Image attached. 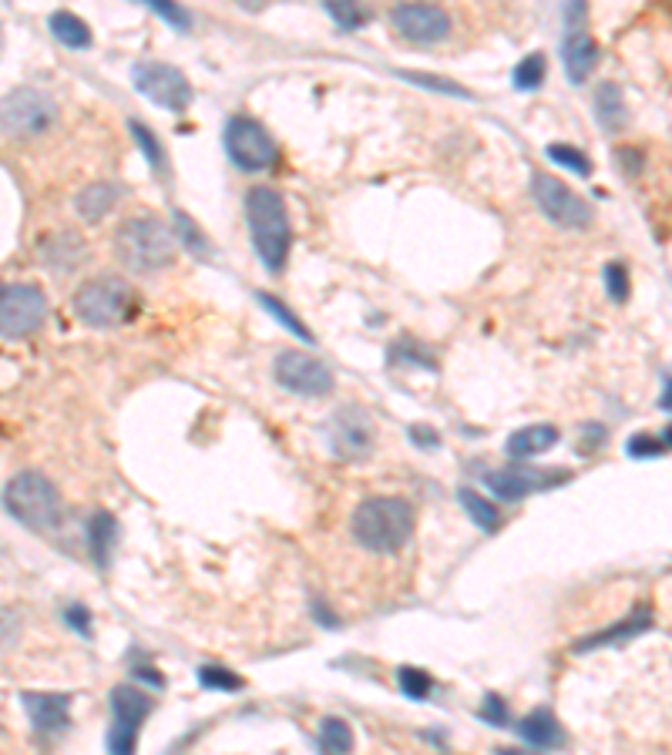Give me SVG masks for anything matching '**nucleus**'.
I'll return each instance as SVG.
<instances>
[{"label": "nucleus", "mask_w": 672, "mask_h": 755, "mask_svg": "<svg viewBox=\"0 0 672 755\" xmlns=\"http://www.w3.org/2000/svg\"><path fill=\"white\" fill-rule=\"evenodd\" d=\"M414 527H417L414 504L407 497H397V494L367 497V500L357 504V510L350 517L354 540L370 554L404 550L414 537Z\"/></svg>", "instance_id": "1"}, {"label": "nucleus", "mask_w": 672, "mask_h": 755, "mask_svg": "<svg viewBox=\"0 0 672 755\" xmlns=\"http://www.w3.org/2000/svg\"><path fill=\"white\" fill-rule=\"evenodd\" d=\"M246 222H249L253 252L259 256L266 272L279 276L289 259V246H293V226H289V209H286L283 192H276L273 185L249 188Z\"/></svg>", "instance_id": "2"}, {"label": "nucleus", "mask_w": 672, "mask_h": 755, "mask_svg": "<svg viewBox=\"0 0 672 755\" xmlns=\"http://www.w3.org/2000/svg\"><path fill=\"white\" fill-rule=\"evenodd\" d=\"M176 236L155 216H131L115 232V256L135 276H151L176 262Z\"/></svg>", "instance_id": "3"}, {"label": "nucleus", "mask_w": 672, "mask_h": 755, "mask_svg": "<svg viewBox=\"0 0 672 755\" xmlns=\"http://www.w3.org/2000/svg\"><path fill=\"white\" fill-rule=\"evenodd\" d=\"M71 309L91 329H118L135 312V289L121 276H95L75 289Z\"/></svg>", "instance_id": "4"}, {"label": "nucleus", "mask_w": 672, "mask_h": 755, "mask_svg": "<svg viewBox=\"0 0 672 755\" xmlns=\"http://www.w3.org/2000/svg\"><path fill=\"white\" fill-rule=\"evenodd\" d=\"M4 507L14 520L31 530H55L65 517L61 490L41 470H21L4 487Z\"/></svg>", "instance_id": "5"}, {"label": "nucleus", "mask_w": 672, "mask_h": 755, "mask_svg": "<svg viewBox=\"0 0 672 755\" xmlns=\"http://www.w3.org/2000/svg\"><path fill=\"white\" fill-rule=\"evenodd\" d=\"M48 319V296L34 282H0V339H28Z\"/></svg>", "instance_id": "6"}, {"label": "nucleus", "mask_w": 672, "mask_h": 755, "mask_svg": "<svg viewBox=\"0 0 672 755\" xmlns=\"http://www.w3.org/2000/svg\"><path fill=\"white\" fill-rule=\"evenodd\" d=\"M226 155L239 171H266L279 158V145L269 135V128L249 115H233L226 121Z\"/></svg>", "instance_id": "7"}, {"label": "nucleus", "mask_w": 672, "mask_h": 755, "mask_svg": "<svg viewBox=\"0 0 672 755\" xmlns=\"http://www.w3.org/2000/svg\"><path fill=\"white\" fill-rule=\"evenodd\" d=\"M58 115V105L41 88H14L0 98V135L31 138L41 135Z\"/></svg>", "instance_id": "8"}, {"label": "nucleus", "mask_w": 672, "mask_h": 755, "mask_svg": "<svg viewBox=\"0 0 672 755\" xmlns=\"http://www.w3.org/2000/svg\"><path fill=\"white\" fill-rule=\"evenodd\" d=\"M528 192H532L535 206L542 209V216L549 222L562 226V229H589L592 219H595L592 206L579 192H572L562 178H555L549 171H532V188H528Z\"/></svg>", "instance_id": "9"}, {"label": "nucleus", "mask_w": 672, "mask_h": 755, "mask_svg": "<svg viewBox=\"0 0 672 755\" xmlns=\"http://www.w3.org/2000/svg\"><path fill=\"white\" fill-rule=\"evenodd\" d=\"M155 702L148 692L135 685H115L111 688V728H108V755H135L138 732L145 718L151 715Z\"/></svg>", "instance_id": "10"}, {"label": "nucleus", "mask_w": 672, "mask_h": 755, "mask_svg": "<svg viewBox=\"0 0 672 755\" xmlns=\"http://www.w3.org/2000/svg\"><path fill=\"white\" fill-rule=\"evenodd\" d=\"M131 85L141 98L158 105L161 111H176L182 115L192 105V85L186 71L176 64H161V61H141L131 68Z\"/></svg>", "instance_id": "11"}, {"label": "nucleus", "mask_w": 672, "mask_h": 755, "mask_svg": "<svg viewBox=\"0 0 672 755\" xmlns=\"http://www.w3.org/2000/svg\"><path fill=\"white\" fill-rule=\"evenodd\" d=\"M273 376L283 390H289L296 397H309V400H319V397L333 394V387H336L333 369L323 359L299 352V349H283L273 359Z\"/></svg>", "instance_id": "12"}, {"label": "nucleus", "mask_w": 672, "mask_h": 755, "mask_svg": "<svg viewBox=\"0 0 672 755\" xmlns=\"http://www.w3.org/2000/svg\"><path fill=\"white\" fill-rule=\"evenodd\" d=\"M326 444L333 450V457H340L347 464H360L370 457L374 450V420L364 407L347 404L340 407L329 424H326Z\"/></svg>", "instance_id": "13"}, {"label": "nucleus", "mask_w": 672, "mask_h": 755, "mask_svg": "<svg viewBox=\"0 0 672 755\" xmlns=\"http://www.w3.org/2000/svg\"><path fill=\"white\" fill-rule=\"evenodd\" d=\"M565 480H572V470H545V467H532V464H522V460L484 474V484L494 490L497 500H522V497L552 490Z\"/></svg>", "instance_id": "14"}, {"label": "nucleus", "mask_w": 672, "mask_h": 755, "mask_svg": "<svg viewBox=\"0 0 672 755\" xmlns=\"http://www.w3.org/2000/svg\"><path fill=\"white\" fill-rule=\"evenodd\" d=\"M391 28L411 44H437L451 34V14L434 4H401L391 11Z\"/></svg>", "instance_id": "15"}, {"label": "nucleus", "mask_w": 672, "mask_h": 755, "mask_svg": "<svg viewBox=\"0 0 672 755\" xmlns=\"http://www.w3.org/2000/svg\"><path fill=\"white\" fill-rule=\"evenodd\" d=\"M24 712L41 738H58L71 728V695L61 692H24Z\"/></svg>", "instance_id": "16"}, {"label": "nucleus", "mask_w": 672, "mask_h": 755, "mask_svg": "<svg viewBox=\"0 0 672 755\" xmlns=\"http://www.w3.org/2000/svg\"><path fill=\"white\" fill-rule=\"evenodd\" d=\"M599 58H602V51L592 41V34L582 31V28H575V24H569L565 38H562V68H565L569 81L572 85L589 81V74L599 68Z\"/></svg>", "instance_id": "17"}, {"label": "nucleus", "mask_w": 672, "mask_h": 755, "mask_svg": "<svg viewBox=\"0 0 672 755\" xmlns=\"http://www.w3.org/2000/svg\"><path fill=\"white\" fill-rule=\"evenodd\" d=\"M518 735H522V742H525V745H532V748H545V752H559V748H565V745H569V732H565V725H562V722H559V715H555L552 708H545V705L532 708V712L518 722Z\"/></svg>", "instance_id": "18"}, {"label": "nucleus", "mask_w": 672, "mask_h": 755, "mask_svg": "<svg viewBox=\"0 0 672 755\" xmlns=\"http://www.w3.org/2000/svg\"><path fill=\"white\" fill-rule=\"evenodd\" d=\"M649 628H652V615H649V608H639L635 615L615 622L612 628H602V632H592L585 638H575L572 642V652L575 655H589V652H599V648H612V645H622V642L639 638Z\"/></svg>", "instance_id": "19"}, {"label": "nucleus", "mask_w": 672, "mask_h": 755, "mask_svg": "<svg viewBox=\"0 0 672 755\" xmlns=\"http://www.w3.org/2000/svg\"><path fill=\"white\" fill-rule=\"evenodd\" d=\"M559 440H562V434H559L555 424H532V427H522V430H515L508 440H504V454H508L512 460L525 464L528 457L549 454Z\"/></svg>", "instance_id": "20"}, {"label": "nucleus", "mask_w": 672, "mask_h": 755, "mask_svg": "<svg viewBox=\"0 0 672 755\" xmlns=\"http://www.w3.org/2000/svg\"><path fill=\"white\" fill-rule=\"evenodd\" d=\"M121 192H125V188L115 185V181H95V185L85 188V192H78L75 209H78V216H81L88 226H98V222L118 206Z\"/></svg>", "instance_id": "21"}, {"label": "nucleus", "mask_w": 672, "mask_h": 755, "mask_svg": "<svg viewBox=\"0 0 672 755\" xmlns=\"http://www.w3.org/2000/svg\"><path fill=\"white\" fill-rule=\"evenodd\" d=\"M88 544H91V557L101 572L111 568V557L118 547V520L108 510H95L88 520Z\"/></svg>", "instance_id": "22"}, {"label": "nucleus", "mask_w": 672, "mask_h": 755, "mask_svg": "<svg viewBox=\"0 0 672 755\" xmlns=\"http://www.w3.org/2000/svg\"><path fill=\"white\" fill-rule=\"evenodd\" d=\"M38 249H41L45 262H51L58 272H65V269H71L85 256V239L78 232H55Z\"/></svg>", "instance_id": "23"}, {"label": "nucleus", "mask_w": 672, "mask_h": 755, "mask_svg": "<svg viewBox=\"0 0 672 755\" xmlns=\"http://www.w3.org/2000/svg\"><path fill=\"white\" fill-rule=\"evenodd\" d=\"M316 742H319V752H323V755H350L354 745H357L350 722L340 718V715H326V718L319 722Z\"/></svg>", "instance_id": "24"}, {"label": "nucleus", "mask_w": 672, "mask_h": 755, "mask_svg": "<svg viewBox=\"0 0 672 755\" xmlns=\"http://www.w3.org/2000/svg\"><path fill=\"white\" fill-rule=\"evenodd\" d=\"M595 111H599V125L605 131H622L625 121H629V108H625V98L619 91V85L605 81L599 91H595Z\"/></svg>", "instance_id": "25"}, {"label": "nucleus", "mask_w": 672, "mask_h": 755, "mask_svg": "<svg viewBox=\"0 0 672 755\" xmlns=\"http://www.w3.org/2000/svg\"><path fill=\"white\" fill-rule=\"evenodd\" d=\"M48 28H51V34H55L65 48H71V51L91 48V31H88V24H85L78 14H71V11H55V14L48 18Z\"/></svg>", "instance_id": "26"}, {"label": "nucleus", "mask_w": 672, "mask_h": 755, "mask_svg": "<svg viewBox=\"0 0 672 755\" xmlns=\"http://www.w3.org/2000/svg\"><path fill=\"white\" fill-rule=\"evenodd\" d=\"M457 500H461V507L467 510V517H471L484 534H494V530L501 527L497 504L487 500L484 494H477V490H471V487H461V490H457Z\"/></svg>", "instance_id": "27"}, {"label": "nucleus", "mask_w": 672, "mask_h": 755, "mask_svg": "<svg viewBox=\"0 0 672 755\" xmlns=\"http://www.w3.org/2000/svg\"><path fill=\"white\" fill-rule=\"evenodd\" d=\"M172 219H176V222H172V226H176V232H172L176 242L186 246L196 259H213V242H209V236L192 222V216H186L182 209H176Z\"/></svg>", "instance_id": "28"}, {"label": "nucleus", "mask_w": 672, "mask_h": 755, "mask_svg": "<svg viewBox=\"0 0 672 755\" xmlns=\"http://www.w3.org/2000/svg\"><path fill=\"white\" fill-rule=\"evenodd\" d=\"M128 131H131L135 145L141 148V155L148 158L151 171H155L158 178H165V175H168V158H165V148H161V141L155 138V131H151L148 125H141L138 118H131V121H128Z\"/></svg>", "instance_id": "29"}, {"label": "nucleus", "mask_w": 672, "mask_h": 755, "mask_svg": "<svg viewBox=\"0 0 672 755\" xmlns=\"http://www.w3.org/2000/svg\"><path fill=\"white\" fill-rule=\"evenodd\" d=\"M545 74H549V58L542 51H532L528 58H522L515 64V88L518 91H538L545 85Z\"/></svg>", "instance_id": "30"}, {"label": "nucleus", "mask_w": 672, "mask_h": 755, "mask_svg": "<svg viewBox=\"0 0 672 755\" xmlns=\"http://www.w3.org/2000/svg\"><path fill=\"white\" fill-rule=\"evenodd\" d=\"M256 299H259V306H263V309H266V312H269L273 319H279V322H283V326H286V329H289V332H293L296 339H303V342H313V332H309V329L303 326V319H299V316H296L293 309H286V306H283V302H279L276 296H269V292H263V289H259V292H256Z\"/></svg>", "instance_id": "31"}, {"label": "nucleus", "mask_w": 672, "mask_h": 755, "mask_svg": "<svg viewBox=\"0 0 672 755\" xmlns=\"http://www.w3.org/2000/svg\"><path fill=\"white\" fill-rule=\"evenodd\" d=\"M196 675H199V685L209 692H243L246 688V678L223 665H199Z\"/></svg>", "instance_id": "32"}, {"label": "nucleus", "mask_w": 672, "mask_h": 755, "mask_svg": "<svg viewBox=\"0 0 672 755\" xmlns=\"http://www.w3.org/2000/svg\"><path fill=\"white\" fill-rule=\"evenodd\" d=\"M625 454H629L632 460H655V457H665V454H669V430H662V437H652V434H635V437H629Z\"/></svg>", "instance_id": "33"}, {"label": "nucleus", "mask_w": 672, "mask_h": 755, "mask_svg": "<svg viewBox=\"0 0 672 755\" xmlns=\"http://www.w3.org/2000/svg\"><path fill=\"white\" fill-rule=\"evenodd\" d=\"M397 685H401V692H404L407 698H414V702H424V698L431 695V688H434L431 675H427L424 668H414V665L397 668Z\"/></svg>", "instance_id": "34"}, {"label": "nucleus", "mask_w": 672, "mask_h": 755, "mask_svg": "<svg viewBox=\"0 0 672 755\" xmlns=\"http://www.w3.org/2000/svg\"><path fill=\"white\" fill-rule=\"evenodd\" d=\"M545 155H549L555 165H562V168H569V171H579L582 178H589V175H592V161H589V155H585V151H579V148H572V145H549V148H545Z\"/></svg>", "instance_id": "35"}, {"label": "nucleus", "mask_w": 672, "mask_h": 755, "mask_svg": "<svg viewBox=\"0 0 672 755\" xmlns=\"http://www.w3.org/2000/svg\"><path fill=\"white\" fill-rule=\"evenodd\" d=\"M323 8H326V14L336 21V28H340V31H357V28H364L370 21V14L360 11L357 4H323Z\"/></svg>", "instance_id": "36"}, {"label": "nucleus", "mask_w": 672, "mask_h": 755, "mask_svg": "<svg viewBox=\"0 0 672 755\" xmlns=\"http://www.w3.org/2000/svg\"><path fill=\"white\" fill-rule=\"evenodd\" d=\"M477 718L481 722H487L491 728H504L512 722V715H508V702H504L501 695H494V692H487L484 695V702H481V708H477Z\"/></svg>", "instance_id": "37"}, {"label": "nucleus", "mask_w": 672, "mask_h": 755, "mask_svg": "<svg viewBox=\"0 0 672 755\" xmlns=\"http://www.w3.org/2000/svg\"><path fill=\"white\" fill-rule=\"evenodd\" d=\"M602 282H605V292H609L612 302H625L629 299V272H625L622 262H609L602 269Z\"/></svg>", "instance_id": "38"}, {"label": "nucleus", "mask_w": 672, "mask_h": 755, "mask_svg": "<svg viewBox=\"0 0 672 755\" xmlns=\"http://www.w3.org/2000/svg\"><path fill=\"white\" fill-rule=\"evenodd\" d=\"M401 78H404V81H414V85H421V88H431V91H444V95H454V98H471L464 88H457L454 81L437 78V74H424V71H401Z\"/></svg>", "instance_id": "39"}, {"label": "nucleus", "mask_w": 672, "mask_h": 755, "mask_svg": "<svg viewBox=\"0 0 672 755\" xmlns=\"http://www.w3.org/2000/svg\"><path fill=\"white\" fill-rule=\"evenodd\" d=\"M148 11H155L158 18H165L168 24H172L176 31H182V34L192 28L189 11H182V8H176V4H165V0H148Z\"/></svg>", "instance_id": "40"}, {"label": "nucleus", "mask_w": 672, "mask_h": 755, "mask_svg": "<svg viewBox=\"0 0 672 755\" xmlns=\"http://www.w3.org/2000/svg\"><path fill=\"white\" fill-rule=\"evenodd\" d=\"M615 161H619V171L625 175V178H635L639 171H642V151L639 148H629V145H622V148H615Z\"/></svg>", "instance_id": "41"}, {"label": "nucleus", "mask_w": 672, "mask_h": 755, "mask_svg": "<svg viewBox=\"0 0 672 755\" xmlns=\"http://www.w3.org/2000/svg\"><path fill=\"white\" fill-rule=\"evenodd\" d=\"M65 622H68L81 638H91V612H88L85 605H78V602L68 605V608H65Z\"/></svg>", "instance_id": "42"}, {"label": "nucleus", "mask_w": 672, "mask_h": 755, "mask_svg": "<svg viewBox=\"0 0 672 755\" xmlns=\"http://www.w3.org/2000/svg\"><path fill=\"white\" fill-rule=\"evenodd\" d=\"M582 430H585V437H582V450H585V454H589V450H595L599 444H605V440H609V430H605L602 424H585Z\"/></svg>", "instance_id": "43"}, {"label": "nucleus", "mask_w": 672, "mask_h": 755, "mask_svg": "<svg viewBox=\"0 0 672 755\" xmlns=\"http://www.w3.org/2000/svg\"><path fill=\"white\" fill-rule=\"evenodd\" d=\"M309 612H313V618H316L323 628H336V625H340V618H336V615L326 608V602H323V598H313V602H309Z\"/></svg>", "instance_id": "44"}, {"label": "nucleus", "mask_w": 672, "mask_h": 755, "mask_svg": "<svg viewBox=\"0 0 672 755\" xmlns=\"http://www.w3.org/2000/svg\"><path fill=\"white\" fill-rule=\"evenodd\" d=\"M411 440L417 444V447H427V450H434V447H441V437L431 430V427H411Z\"/></svg>", "instance_id": "45"}, {"label": "nucleus", "mask_w": 672, "mask_h": 755, "mask_svg": "<svg viewBox=\"0 0 672 755\" xmlns=\"http://www.w3.org/2000/svg\"><path fill=\"white\" fill-rule=\"evenodd\" d=\"M131 675H135V678H145V682H151L155 688H161V685H165V678H161V675H158L155 668H148V665H131Z\"/></svg>", "instance_id": "46"}, {"label": "nucleus", "mask_w": 672, "mask_h": 755, "mask_svg": "<svg viewBox=\"0 0 672 755\" xmlns=\"http://www.w3.org/2000/svg\"><path fill=\"white\" fill-rule=\"evenodd\" d=\"M662 410H669V376H662Z\"/></svg>", "instance_id": "47"}, {"label": "nucleus", "mask_w": 672, "mask_h": 755, "mask_svg": "<svg viewBox=\"0 0 672 755\" xmlns=\"http://www.w3.org/2000/svg\"><path fill=\"white\" fill-rule=\"evenodd\" d=\"M494 755H535V752H518V748H497Z\"/></svg>", "instance_id": "48"}, {"label": "nucleus", "mask_w": 672, "mask_h": 755, "mask_svg": "<svg viewBox=\"0 0 672 755\" xmlns=\"http://www.w3.org/2000/svg\"><path fill=\"white\" fill-rule=\"evenodd\" d=\"M0 54H4V28H0Z\"/></svg>", "instance_id": "49"}]
</instances>
